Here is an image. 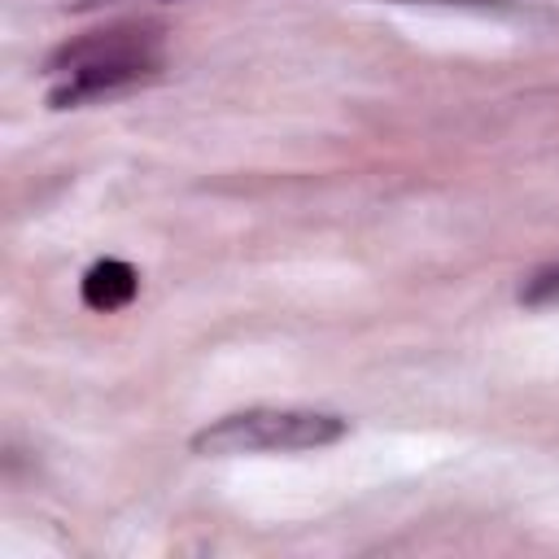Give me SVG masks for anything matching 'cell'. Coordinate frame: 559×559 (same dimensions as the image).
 <instances>
[{
    "label": "cell",
    "mask_w": 559,
    "mask_h": 559,
    "mask_svg": "<svg viewBox=\"0 0 559 559\" xmlns=\"http://www.w3.org/2000/svg\"><path fill=\"white\" fill-rule=\"evenodd\" d=\"M162 48V31L157 26H109V31H92L79 39H66L61 48H52V57L44 61V70L52 79L83 70V66H100V61H135V57H157Z\"/></svg>",
    "instance_id": "obj_2"
},
{
    "label": "cell",
    "mask_w": 559,
    "mask_h": 559,
    "mask_svg": "<svg viewBox=\"0 0 559 559\" xmlns=\"http://www.w3.org/2000/svg\"><path fill=\"white\" fill-rule=\"evenodd\" d=\"M402 4H445V9H472V13H520L511 0H402Z\"/></svg>",
    "instance_id": "obj_6"
},
{
    "label": "cell",
    "mask_w": 559,
    "mask_h": 559,
    "mask_svg": "<svg viewBox=\"0 0 559 559\" xmlns=\"http://www.w3.org/2000/svg\"><path fill=\"white\" fill-rule=\"evenodd\" d=\"M157 66H162V57H135V61H100V66L70 70L52 83L48 105L52 109H74V105H87V100H100V96H118L135 83H148L157 74Z\"/></svg>",
    "instance_id": "obj_3"
},
{
    "label": "cell",
    "mask_w": 559,
    "mask_h": 559,
    "mask_svg": "<svg viewBox=\"0 0 559 559\" xmlns=\"http://www.w3.org/2000/svg\"><path fill=\"white\" fill-rule=\"evenodd\" d=\"M349 432V419L332 411L301 406H249L205 424L192 437V454L231 459V454H280V450H319Z\"/></svg>",
    "instance_id": "obj_1"
},
{
    "label": "cell",
    "mask_w": 559,
    "mask_h": 559,
    "mask_svg": "<svg viewBox=\"0 0 559 559\" xmlns=\"http://www.w3.org/2000/svg\"><path fill=\"white\" fill-rule=\"evenodd\" d=\"M79 293H83V306L109 314V310H122V306L140 293V275H135V266L122 262V258H100V262L87 266Z\"/></svg>",
    "instance_id": "obj_4"
},
{
    "label": "cell",
    "mask_w": 559,
    "mask_h": 559,
    "mask_svg": "<svg viewBox=\"0 0 559 559\" xmlns=\"http://www.w3.org/2000/svg\"><path fill=\"white\" fill-rule=\"evenodd\" d=\"M520 306H528V310H542V306H555L559 301V262H546V266H537L524 284H520Z\"/></svg>",
    "instance_id": "obj_5"
}]
</instances>
